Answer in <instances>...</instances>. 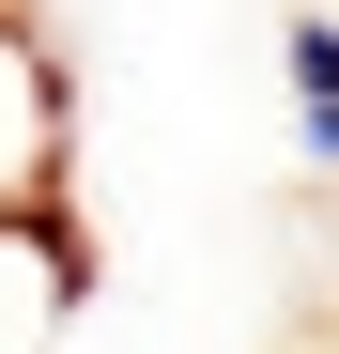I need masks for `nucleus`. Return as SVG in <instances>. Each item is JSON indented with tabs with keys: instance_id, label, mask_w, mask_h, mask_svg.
Segmentation results:
<instances>
[{
	"instance_id": "nucleus-3",
	"label": "nucleus",
	"mask_w": 339,
	"mask_h": 354,
	"mask_svg": "<svg viewBox=\"0 0 339 354\" xmlns=\"http://www.w3.org/2000/svg\"><path fill=\"white\" fill-rule=\"evenodd\" d=\"M277 62H293V154H309V185H339V16H277Z\"/></svg>"
},
{
	"instance_id": "nucleus-2",
	"label": "nucleus",
	"mask_w": 339,
	"mask_h": 354,
	"mask_svg": "<svg viewBox=\"0 0 339 354\" xmlns=\"http://www.w3.org/2000/svg\"><path fill=\"white\" fill-rule=\"evenodd\" d=\"M77 308H93L77 201H0V354H62Z\"/></svg>"
},
{
	"instance_id": "nucleus-1",
	"label": "nucleus",
	"mask_w": 339,
	"mask_h": 354,
	"mask_svg": "<svg viewBox=\"0 0 339 354\" xmlns=\"http://www.w3.org/2000/svg\"><path fill=\"white\" fill-rule=\"evenodd\" d=\"M62 185H77V77L31 0H0V201H62Z\"/></svg>"
}]
</instances>
